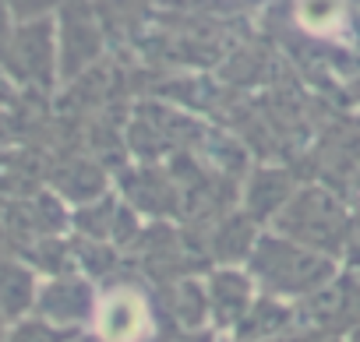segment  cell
Segmentation results:
<instances>
[{"label":"cell","instance_id":"cell-3","mask_svg":"<svg viewBox=\"0 0 360 342\" xmlns=\"http://www.w3.org/2000/svg\"><path fill=\"white\" fill-rule=\"evenodd\" d=\"M342 15L339 0H300V25L311 32H328Z\"/></svg>","mask_w":360,"mask_h":342},{"label":"cell","instance_id":"cell-4","mask_svg":"<svg viewBox=\"0 0 360 342\" xmlns=\"http://www.w3.org/2000/svg\"><path fill=\"white\" fill-rule=\"evenodd\" d=\"M353 342H360V328H356V331H353Z\"/></svg>","mask_w":360,"mask_h":342},{"label":"cell","instance_id":"cell-5","mask_svg":"<svg viewBox=\"0 0 360 342\" xmlns=\"http://www.w3.org/2000/svg\"><path fill=\"white\" fill-rule=\"evenodd\" d=\"M318 342H335V338H318Z\"/></svg>","mask_w":360,"mask_h":342},{"label":"cell","instance_id":"cell-2","mask_svg":"<svg viewBox=\"0 0 360 342\" xmlns=\"http://www.w3.org/2000/svg\"><path fill=\"white\" fill-rule=\"evenodd\" d=\"M212 307H216L219 324H240L248 317V307H251L248 282L237 279V275H219L216 289H212Z\"/></svg>","mask_w":360,"mask_h":342},{"label":"cell","instance_id":"cell-1","mask_svg":"<svg viewBox=\"0 0 360 342\" xmlns=\"http://www.w3.org/2000/svg\"><path fill=\"white\" fill-rule=\"evenodd\" d=\"M148 335V307L134 289H113L96 307L99 342H141Z\"/></svg>","mask_w":360,"mask_h":342}]
</instances>
